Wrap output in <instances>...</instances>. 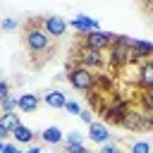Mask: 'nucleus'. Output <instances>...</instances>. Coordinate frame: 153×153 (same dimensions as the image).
<instances>
[{
	"label": "nucleus",
	"instance_id": "f257e3e1",
	"mask_svg": "<svg viewBox=\"0 0 153 153\" xmlns=\"http://www.w3.org/2000/svg\"><path fill=\"white\" fill-rule=\"evenodd\" d=\"M24 48L29 50L31 57H41V55H50L55 50V41L43 31L41 26V17L31 19L24 26Z\"/></svg>",
	"mask_w": 153,
	"mask_h": 153
},
{
	"label": "nucleus",
	"instance_id": "f03ea898",
	"mask_svg": "<svg viewBox=\"0 0 153 153\" xmlns=\"http://www.w3.org/2000/svg\"><path fill=\"white\" fill-rule=\"evenodd\" d=\"M131 43H134V38H129V36H117V41H115V43L110 45V50H108V67H112V69H124V67L134 65L136 57H134Z\"/></svg>",
	"mask_w": 153,
	"mask_h": 153
},
{
	"label": "nucleus",
	"instance_id": "7ed1b4c3",
	"mask_svg": "<svg viewBox=\"0 0 153 153\" xmlns=\"http://www.w3.org/2000/svg\"><path fill=\"white\" fill-rule=\"evenodd\" d=\"M67 81H69V86H72L74 91L88 93L91 88H96V76H93V72L86 69V67H81V65H74L72 60L67 62Z\"/></svg>",
	"mask_w": 153,
	"mask_h": 153
},
{
	"label": "nucleus",
	"instance_id": "20e7f679",
	"mask_svg": "<svg viewBox=\"0 0 153 153\" xmlns=\"http://www.w3.org/2000/svg\"><path fill=\"white\" fill-rule=\"evenodd\" d=\"M72 62L74 65H81V67H86V69H103L105 65H108V57H103V53L100 50H93V48H86V45H76L74 50H72Z\"/></svg>",
	"mask_w": 153,
	"mask_h": 153
},
{
	"label": "nucleus",
	"instance_id": "39448f33",
	"mask_svg": "<svg viewBox=\"0 0 153 153\" xmlns=\"http://www.w3.org/2000/svg\"><path fill=\"white\" fill-rule=\"evenodd\" d=\"M117 41L115 33L110 31H88V33H81V45L86 48H93V50H110V45Z\"/></svg>",
	"mask_w": 153,
	"mask_h": 153
},
{
	"label": "nucleus",
	"instance_id": "423d86ee",
	"mask_svg": "<svg viewBox=\"0 0 153 153\" xmlns=\"http://www.w3.org/2000/svg\"><path fill=\"white\" fill-rule=\"evenodd\" d=\"M41 26H43V31L55 41V38H62V36L67 33V29H69V19L57 17V14H48V17H41Z\"/></svg>",
	"mask_w": 153,
	"mask_h": 153
},
{
	"label": "nucleus",
	"instance_id": "0eeeda50",
	"mask_svg": "<svg viewBox=\"0 0 153 153\" xmlns=\"http://www.w3.org/2000/svg\"><path fill=\"white\" fill-rule=\"evenodd\" d=\"M136 88L141 91H148L153 88V57L143 60L139 65V72H136Z\"/></svg>",
	"mask_w": 153,
	"mask_h": 153
},
{
	"label": "nucleus",
	"instance_id": "6e6552de",
	"mask_svg": "<svg viewBox=\"0 0 153 153\" xmlns=\"http://www.w3.org/2000/svg\"><path fill=\"white\" fill-rule=\"evenodd\" d=\"M69 29H74L76 33H88V31H100V22L88 17V14H76L74 19H69Z\"/></svg>",
	"mask_w": 153,
	"mask_h": 153
},
{
	"label": "nucleus",
	"instance_id": "1a4fd4ad",
	"mask_svg": "<svg viewBox=\"0 0 153 153\" xmlns=\"http://www.w3.org/2000/svg\"><path fill=\"white\" fill-rule=\"evenodd\" d=\"M88 139H91L93 143L103 146V143L112 141V134H110V129H108L105 122H93V124H88Z\"/></svg>",
	"mask_w": 153,
	"mask_h": 153
},
{
	"label": "nucleus",
	"instance_id": "9d476101",
	"mask_svg": "<svg viewBox=\"0 0 153 153\" xmlns=\"http://www.w3.org/2000/svg\"><path fill=\"white\" fill-rule=\"evenodd\" d=\"M122 127H124V129H129V131H146V122H143L141 110H131V108H129V112H127V117H124Z\"/></svg>",
	"mask_w": 153,
	"mask_h": 153
},
{
	"label": "nucleus",
	"instance_id": "9b49d317",
	"mask_svg": "<svg viewBox=\"0 0 153 153\" xmlns=\"http://www.w3.org/2000/svg\"><path fill=\"white\" fill-rule=\"evenodd\" d=\"M67 100H69V98H67L60 88H53V91H45V93H43V103H45L48 108H55V110H65Z\"/></svg>",
	"mask_w": 153,
	"mask_h": 153
},
{
	"label": "nucleus",
	"instance_id": "f8f14e48",
	"mask_svg": "<svg viewBox=\"0 0 153 153\" xmlns=\"http://www.w3.org/2000/svg\"><path fill=\"white\" fill-rule=\"evenodd\" d=\"M93 76H96V91L98 93H112L115 91V76H110L108 72L98 69V72H93Z\"/></svg>",
	"mask_w": 153,
	"mask_h": 153
},
{
	"label": "nucleus",
	"instance_id": "ddd939ff",
	"mask_svg": "<svg viewBox=\"0 0 153 153\" xmlns=\"http://www.w3.org/2000/svg\"><path fill=\"white\" fill-rule=\"evenodd\" d=\"M17 98H19V110L22 112H33L43 103V96H38V93H22Z\"/></svg>",
	"mask_w": 153,
	"mask_h": 153
},
{
	"label": "nucleus",
	"instance_id": "4468645a",
	"mask_svg": "<svg viewBox=\"0 0 153 153\" xmlns=\"http://www.w3.org/2000/svg\"><path fill=\"white\" fill-rule=\"evenodd\" d=\"M131 50H134V57H136V62H143V60L153 57V43H148V41L134 38V43H131Z\"/></svg>",
	"mask_w": 153,
	"mask_h": 153
},
{
	"label": "nucleus",
	"instance_id": "2eb2a0df",
	"mask_svg": "<svg viewBox=\"0 0 153 153\" xmlns=\"http://www.w3.org/2000/svg\"><path fill=\"white\" fill-rule=\"evenodd\" d=\"M41 139L43 143H50V146H57V143H65V134L60 127H45L41 131Z\"/></svg>",
	"mask_w": 153,
	"mask_h": 153
},
{
	"label": "nucleus",
	"instance_id": "dca6fc26",
	"mask_svg": "<svg viewBox=\"0 0 153 153\" xmlns=\"http://www.w3.org/2000/svg\"><path fill=\"white\" fill-rule=\"evenodd\" d=\"M12 136H14V141H17V143H31V141H33V136H36V131H33V129H29V127H24V124H19V127L12 131Z\"/></svg>",
	"mask_w": 153,
	"mask_h": 153
},
{
	"label": "nucleus",
	"instance_id": "f3484780",
	"mask_svg": "<svg viewBox=\"0 0 153 153\" xmlns=\"http://www.w3.org/2000/svg\"><path fill=\"white\" fill-rule=\"evenodd\" d=\"M0 124H2L5 129L14 131V129L22 124V120H19V110H17V112H0Z\"/></svg>",
	"mask_w": 153,
	"mask_h": 153
},
{
	"label": "nucleus",
	"instance_id": "a211bd4d",
	"mask_svg": "<svg viewBox=\"0 0 153 153\" xmlns=\"http://www.w3.org/2000/svg\"><path fill=\"white\" fill-rule=\"evenodd\" d=\"M129 153H153V146H151V141L139 139V141H131L129 143Z\"/></svg>",
	"mask_w": 153,
	"mask_h": 153
},
{
	"label": "nucleus",
	"instance_id": "6ab92c4d",
	"mask_svg": "<svg viewBox=\"0 0 153 153\" xmlns=\"http://www.w3.org/2000/svg\"><path fill=\"white\" fill-rule=\"evenodd\" d=\"M19 110V98L17 96H10L0 103V112H17Z\"/></svg>",
	"mask_w": 153,
	"mask_h": 153
},
{
	"label": "nucleus",
	"instance_id": "aec40b11",
	"mask_svg": "<svg viewBox=\"0 0 153 153\" xmlns=\"http://www.w3.org/2000/svg\"><path fill=\"white\" fill-rule=\"evenodd\" d=\"M17 29H19V19H14V17L0 19V31H17Z\"/></svg>",
	"mask_w": 153,
	"mask_h": 153
},
{
	"label": "nucleus",
	"instance_id": "412c9836",
	"mask_svg": "<svg viewBox=\"0 0 153 153\" xmlns=\"http://www.w3.org/2000/svg\"><path fill=\"white\" fill-rule=\"evenodd\" d=\"M139 103H141V108H153V88H148V91H141V96H139Z\"/></svg>",
	"mask_w": 153,
	"mask_h": 153
},
{
	"label": "nucleus",
	"instance_id": "4be33fe9",
	"mask_svg": "<svg viewBox=\"0 0 153 153\" xmlns=\"http://www.w3.org/2000/svg\"><path fill=\"white\" fill-rule=\"evenodd\" d=\"M65 153H91L84 143H65Z\"/></svg>",
	"mask_w": 153,
	"mask_h": 153
},
{
	"label": "nucleus",
	"instance_id": "5701e85b",
	"mask_svg": "<svg viewBox=\"0 0 153 153\" xmlns=\"http://www.w3.org/2000/svg\"><path fill=\"white\" fill-rule=\"evenodd\" d=\"M98 153H122V146L120 143H115V141H108V143H103L100 146V151Z\"/></svg>",
	"mask_w": 153,
	"mask_h": 153
},
{
	"label": "nucleus",
	"instance_id": "b1692460",
	"mask_svg": "<svg viewBox=\"0 0 153 153\" xmlns=\"http://www.w3.org/2000/svg\"><path fill=\"white\" fill-rule=\"evenodd\" d=\"M65 143H84V134L69 131V134H65Z\"/></svg>",
	"mask_w": 153,
	"mask_h": 153
},
{
	"label": "nucleus",
	"instance_id": "393cba45",
	"mask_svg": "<svg viewBox=\"0 0 153 153\" xmlns=\"http://www.w3.org/2000/svg\"><path fill=\"white\" fill-rule=\"evenodd\" d=\"M141 115H143L146 129H153V108H141Z\"/></svg>",
	"mask_w": 153,
	"mask_h": 153
},
{
	"label": "nucleus",
	"instance_id": "a878e982",
	"mask_svg": "<svg viewBox=\"0 0 153 153\" xmlns=\"http://www.w3.org/2000/svg\"><path fill=\"white\" fill-rule=\"evenodd\" d=\"M65 110H67L69 115H79V112H81L84 108H81V105H79L76 100H67V105H65Z\"/></svg>",
	"mask_w": 153,
	"mask_h": 153
},
{
	"label": "nucleus",
	"instance_id": "bb28decb",
	"mask_svg": "<svg viewBox=\"0 0 153 153\" xmlns=\"http://www.w3.org/2000/svg\"><path fill=\"white\" fill-rule=\"evenodd\" d=\"M79 120L84 122V124H93L96 120H93V110H81L79 112Z\"/></svg>",
	"mask_w": 153,
	"mask_h": 153
},
{
	"label": "nucleus",
	"instance_id": "cd10ccee",
	"mask_svg": "<svg viewBox=\"0 0 153 153\" xmlns=\"http://www.w3.org/2000/svg\"><path fill=\"white\" fill-rule=\"evenodd\" d=\"M10 96H12V93H10V84L0 79V103H2L5 98H10Z\"/></svg>",
	"mask_w": 153,
	"mask_h": 153
},
{
	"label": "nucleus",
	"instance_id": "c85d7f7f",
	"mask_svg": "<svg viewBox=\"0 0 153 153\" xmlns=\"http://www.w3.org/2000/svg\"><path fill=\"white\" fill-rule=\"evenodd\" d=\"M0 153H22V151H19V148H17L14 143H5V148H2Z\"/></svg>",
	"mask_w": 153,
	"mask_h": 153
},
{
	"label": "nucleus",
	"instance_id": "c756f323",
	"mask_svg": "<svg viewBox=\"0 0 153 153\" xmlns=\"http://www.w3.org/2000/svg\"><path fill=\"white\" fill-rule=\"evenodd\" d=\"M10 134H12V131H10V129H5V127L0 124V141H5V139H7Z\"/></svg>",
	"mask_w": 153,
	"mask_h": 153
},
{
	"label": "nucleus",
	"instance_id": "7c9ffc66",
	"mask_svg": "<svg viewBox=\"0 0 153 153\" xmlns=\"http://www.w3.org/2000/svg\"><path fill=\"white\" fill-rule=\"evenodd\" d=\"M143 7H146V12L153 17V0H146V2H143Z\"/></svg>",
	"mask_w": 153,
	"mask_h": 153
},
{
	"label": "nucleus",
	"instance_id": "2f4dec72",
	"mask_svg": "<svg viewBox=\"0 0 153 153\" xmlns=\"http://www.w3.org/2000/svg\"><path fill=\"white\" fill-rule=\"evenodd\" d=\"M24 153H41V146H31L29 151H24Z\"/></svg>",
	"mask_w": 153,
	"mask_h": 153
},
{
	"label": "nucleus",
	"instance_id": "473e14b6",
	"mask_svg": "<svg viewBox=\"0 0 153 153\" xmlns=\"http://www.w3.org/2000/svg\"><path fill=\"white\" fill-rule=\"evenodd\" d=\"M2 148H5V141H0V151H2Z\"/></svg>",
	"mask_w": 153,
	"mask_h": 153
},
{
	"label": "nucleus",
	"instance_id": "72a5a7b5",
	"mask_svg": "<svg viewBox=\"0 0 153 153\" xmlns=\"http://www.w3.org/2000/svg\"><path fill=\"white\" fill-rule=\"evenodd\" d=\"M141 2H146V0H141Z\"/></svg>",
	"mask_w": 153,
	"mask_h": 153
}]
</instances>
